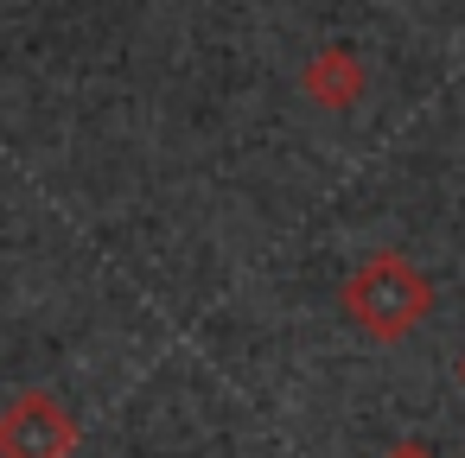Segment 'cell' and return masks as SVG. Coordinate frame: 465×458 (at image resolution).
Instances as JSON below:
<instances>
[{
	"label": "cell",
	"instance_id": "1",
	"mask_svg": "<svg viewBox=\"0 0 465 458\" xmlns=\"http://www.w3.org/2000/svg\"><path fill=\"white\" fill-rule=\"evenodd\" d=\"M338 306H344V318H351L363 337L395 344V337H408V331L433 312V287H427V274H420L408 255H370V261L338 287Z\"/></svg>",
	"mask_w": 465,
	"mask_h": 458
},
{
	"label": "cell",
	"instance_id": "2",
	"mask_svg": "<svg viewBox=\"0 0 465 458\" xmlns=\"http://www.w3.org/2000/svg\"><path fill=\"white\" fill-rule=\"evenodd\" d=\"M77 439V414L52 388H20L0 407V458H71Z\"/></svg>",
	"mask_w": 465,
	"mask_h": 458
},
{
	"label": "cell",
	"instance_id": "3",
	"mask_svg": "<svg viewBox=\"0 0 465 458\" xmlns=\"http://www.w3.org/2000/svg\"><path fill=\"white\" fill-rule=\"evenodd\" d=\"M300 90H306L319 109H357V102H363V90H370V71H363V58H357V52L325 45V52H312V58H306Z\"/></svg>",
	"mask_w": 465,
	"mask_h": 458
},
{
	"label": "cell",
	"instance_id": "4",
	"mask_svg": "<svg viewBox=\"0 0 465 458\" xmlns=\"http://www.w3.org/2000/svg\"><path fill=\"white\" fill-rule=\"evenodd\" d=\"M389 458H433V452H427V445H395Z\"/></svg>",
	"mask_w": 465,
	"mask_h": 458
},
{
	"label": "cell",
	"instance_id": "5",
	"mask_svg": "<svg viewBox=\"0 0 465 458\" xmlns=\"http://www.w3.org/2000/svg\"><path fill=\"white\" fill-rule=\"evenodd\" d=\"M459 382H465V356H459Z\"/></svg>",
	"mask_w": 465,
	"mask_h": 458
}]
</instances>
